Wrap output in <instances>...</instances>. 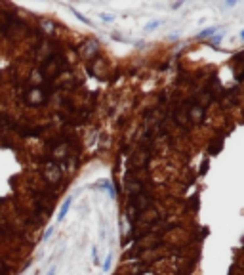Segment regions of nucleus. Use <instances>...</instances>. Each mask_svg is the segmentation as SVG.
<instances>
[{"label": "nucleus", "instance_id": "0eeeda50", "mask_svg": "<svg viewBox=\"0 0 244 275\" xmlns=\"http://www.w3.org/2000/svg\"><path fill=\"white\" fill-rule=\"evenodd\" d=\"M221 38H223V33H219V35H217L215 38H212V44H215V46H217L219 42H221Z\"/></svg>", "mask_w": 244, "mask_h": 275}, {"label": "nucleus", "instance_id": "f257e3e1", "mask_svg": "<svg viewBox=\"0 0 244 275\" xmlns=\"http://www.w3.org/2000/svg\"><path fill=\"white\" fill-rule=\"evenodd\" d=\"M217 31H219L217 27H208V29H204V31H200V33L197 35V38H206V36H214V35H215Z\"/></svg>", "mask_w": 244, "mask_h": 275}, {"label": "nucleus", "instance_id": "20e7f679", "mask_svg": "<svg viewBox=\"0 0 244 275\" xmlns=\"http://www.w3.org/2000/svg\"><path fill=\"white\" fill-rule=\"evenodd\" d=\"M92 252H93V264L99 266V254H97V246H95V245H93V248H92Z\"/></svg>", "mask_w": 244, "mask_h": 275}, {"label": "nucleus", "instance_id": "f03ea898", "mask_svg": "<svg viewBox=\"0 0 244 275\" xmlns=\"http://www.w3.org/2000/svg\"><path fill=\"white\" fill-rule=\"evenodd\" d=\"M160 25H164V19H155V21H149L147 25H145V31H155L158 29Z\"/></svg>", "mask_w": 244, "mask_h": 275}, {"label": "nucleus", "instance_id": "39448f33", "mask_svg": "<svg viewBox=\"0 0 244 275\" xmlns=\"http://www.w3.org/2000/svg\"><path fill=\"white\" fill-rule=\"evenodd\" d=\"M111 260H113V256L109 254V256H107V260H105V262H103V266H101V267H103V271H107V269H111Z\"/></svg>", "mask_w": 244, "mask_h": 275}, {"label": "nucleus", "instance_id": "7ed1b4c3", "mask_svg": "<svg viewBox=\"0 0 244 275\" xmlns=\"http://www.w3.org/2000/svg\"><path fill=\"white\" fill-rule=\"evenodd\" d=\"M71 208V199H67V201H65V205L61 206V212H59V220H63L65 218V214H67V210Z\"/></svg>", "mask_w": 244, "mask_h": 275}, {"label": "nucleus", "instance_id": "423d86ee", "mask_svg": "<svg viewBox=\"0 0 244 275\" xmlns=\"http://www.w3.org/2000/svg\"><path fill=\"white\" fill-rule=\"evenodd\" d=\"M101 21H114V15H109V14H101Z\"/></svg>", "mask_w": 244, "mask_h": 275}, {"label": "nucleus", "instance_id": "6e6552de", "mask_svg": "<svg viewBox=\"0 0 244 275\" xmlns=\"http://www.w3.org/2000/svg\"><path fill=\"white\" fill-rule=\"evenodd\" d=\"M240 38H242V40H244V29H242V31H240Z\"/></svg>", "mask_w": 244, "mask_h": 275}]
</instances>
